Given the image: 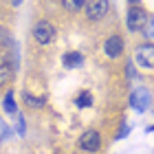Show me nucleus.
I'll list each match as a JSON object with an SVG mask.
<instances>
[{"label": "nucleus", "instance_id": "obj_1", "mask_svg": "<svg viewBox=\"0 0 154 154\" xmlns=\"http://www.w3.org/2000/svg\"><path fill=\"white\" fill-rule=\"evenodd\" d=\"M150 106H152V93H150L148 88L139 86V88H134V90L130 93V108L134 110L137 115L148 112Z\"/></svg>", "mask_w": 154, "mask_h": 154}, {"label": "nucleus", "instance_id": "obj_2", "mask_svg": "<svg viewBox=\"0 0 154 154\" xmlns=\"http://www.w3.org/2000/svg\"><path fill=\"white\" fill-rule=\"evenodd\" d=\"M148 11L143 9V7H139V5H132L130 9H128V16H125V26H128V31L132 33H137V31H143V26L145 22H148Z\"/></svg>", "mask_w": 154, "mask_h": 154}, {"label": "nucleus", "instance_id": "obj_3", "mask_svg": "<svg viewBox=\"0 0 154 154\" xmlns=\"http://www.w3.org/2000/svg\"><path fill=\"white\" fill-rule=\"evenodd\" d=\"M33 38H35L38 44H53L55 38H57V31H55V26L48 20H40L33 26Z\"/></svg>", "mask_w": 154, "mask_h": 154}, {"label": "nucleus", "instance_id": "obj_4", "mask_svg": "<svg viewBox=\"0 0 154 154\" xmlns=\"http://www.w3.org/2000/svg\"><path fill=\"white\" fill-rule=\"evenodd\" d=\"M134 60H137V64L143 66V68H154V44L152 42L139 44L134 48Z\"/></svg>", "mask_w": 154, "mask_h": 154}, {"label": "nucleus", "instance_id": "obj_5", "mask_svg": "<svg viewBox=\"0 0 154 154\" xmlns=\"http://www.w3.org/2000/svg\"><path fill=\"white\" fill-rule=\"evenodd\" d=\"M79 148L84 152H90V154H95V152H99L101 150V134L97 130H86L84 134L79 137Z\"/></svg>", "mask_w": 154, "mask_h": 154}, {"label": "nucleus", "instance_id": "obj_6", "mask_svg": "<svg viewBox=\"0 0 154 154\" xmlns=\"http://www.w3.org/2000/svg\"><path fill=\"white\" fill-rule=\"evenodd\" d=\"M108 9H110V0H90V2H86V18L90 22H97V20L106 18Z\"/></svg>", "mask_w": 154, "mask_h": 154}, {"label": "nucleus", "instance_id": "obj_7", "mask_svg": "<svg viewBox=\"0 0 154 154\" xmlns=\"http://www.w3.org/2000/svg\"><path fill=\"white\" fill-rule=\"evenodd\" d=\"M103 53H106L108 60H117L123 53V38L121 35H110L106 40V44H103Z\"/></svg>", "mask_w": 154, "mask_h": 154}, {"label": "nucleus", "instance_id": "obj_8", "mask_svg": "<svg viewBox=\"0 0 154 154\" xmlns=\"http://www.w3.org/2000/svg\"><path fill=\"white\" fill-rule=\"evenodd\" d=\"M62 64H64V68H79L84 66V55L79 51H68L62 55Z\"/></svg>", "mask_w": 154, "mask_h": 154}, {"label": "nucleus", "instance_id": "obj_9", "mask_svg": "<svg viewBox=\"0 0 154 154\" xmlns=\"http://www.w3.org/2000/svg\"><path fill=\"white\" fill-rule=\"evenodd\" d=\"M2 110L7 115H18V106H16V99H13V90H9V93L5 95L2 99Z\"/></svg>", "mask_w": 154, "mask_h": 154}, {"label": "nucleus", "instance_id": "obj_10", "mask_svg": "<svg viewBox=\"0 0 154 154\" xmlns=\"http://www.w3.org/2000/svg\"><path fill=\"white\" fill-rule=\"evenodd\" d=\"M75 106L77 108H90V106H93V95H90V90H82V93L77 95Z\"/></svg>", "mask_w": 154, "mask_h": 154}, {"label": "nucleus", "instance_id": "obj_11", "mask_svg": "<svg viewBox=\"0 0 154 154\" xmlns=\"http://www.w3.org/2000/svg\"><path fill=\"white\" fill-rule=\"evenodd\" d=\"M24 101H26V106H31V108H42L46 103V97L42 95V97H35V95H31V93H26L24 95Z\"/></svg>", "mask_w": 154, "mask_h": 154}, {"label": "nucleus", "instance_id": "obj_12", "mask_svg": "<svg viewBox=\"0 0 154 154\" xmlns=\"http://www.w3.org/2000/svg\"><path fill=\"white\" fill-rule=\"evenodd\" d=\"M11 132H13V130H11V125H7V121H5L2 117H0V145H2L7 139L11 137Z\"/></svg>", "mask_w": 154, "mask_h": 154}, {"label": "nucleus", "instance_id": "obj_13", "mask_svg": "<svg viewBox=\"0 0 154 154\" xmlns=\"http://www.w3.org/2000/svg\"><path fill=\"white\" fill-rule=\"evenodd\" d=\"M143 38H148L150 42L154 40V18H148V22L143 26Z\"/></svg>", "mask_w": 154, "mask_h": 154}, {"label": "nucleus", "instance_id": "obj_14", "mask_svg": "<svg viewBox=\"0 0 154 154\" xmlns=\"http://www.w3.org/2000/svg\"><path fill=\"white\" fill-rule=\"evenodd\" d=\"M64 5H66V9L77 11V9H82V7L86 5V0H64Z\"/></svg>", "mask_w": 154, "mask_h": 154}, {"label": "nucleus", "instance_id": "obj_15", "mask_svg": "<svg viewBox=\"0 0 154 154\" xmlns=\"http://www.w3.org/2000/svg\"><path fill=\"white\" fill-rule=\"evenodd\" d=\"M16 132L20 137H24L26 134V123H24V117L22 115H18V121H16Z\"/></svg>", "mask_w": 154, "mask_h": 154}, {"label": "nucleus", "instance_id": "obj_16", "mask_svg": "<svg viewBox=\"0 0 154 154\" xmlns=\"http://www.w3.org/2000/svg\"><path fill=\"white\" fill-rule=\"evenodd\" d=\"M128 132H130V125H128V123H125V121H123V123H121V128H119V130H117V134H115V139H117V141H119V139H123V137H128Z\"/></svg>", "mask_w": 154, "mask_h": 154}, {"label": "nucleus", "instance_id": "obj_17", "mask_svg": "<svg viewBox=\"0 0 154 154\" xmlns=\"http://www.w3.org/2000/svg\"><path fill=\"white\" fill-rule=\"evenodd\" d=\"M7 42H9V31L0 26V44H7Z\"/></svg>", "mask_w": 154, "mask_h": 154}, {"label": "nucleus", "instance_id": "obj_18", "mask_svg": "<svg viewBox=\"0 0 154 154\" xmlns=\"http://www.w3.org/2000/svg\"><path fill=\"white\" fill-rule=\"evenodd\" d=\"M9 75H11V73H9V66H5V68H2V71H0V84H2V82H7V79H9Z\"/></svg>", "mask_w": 154, "mask_h": 154}, {"label": "nucleus", "instance_id": "obj_19", "mask_svg": "<svg viewBox=\"0 0 154 154\" xmlns=\"http://www.w3.org/2000/svg\"><path fill=\"white\" fill-rule=\"evenodd\" d=\"M145 132H148V134H152V132H154V125H148V128H145Z\"/></svg>", "mask_w": 154, "mask_h": 154}, {"label": "nucleus", "instance_id": "obj_20", "mask_svg": "<svg viewBox=\"0 0 154 154\" xmlns=\"http://www.w3.org/2000/svg\"><path fill=\"white\" fill-rule=\"evenodd\" d=\"M13 5H16V7H20V5H22V0H13Z\"/></svg>", "mask_w": 154, "mask_h": 154}, {"label": "nucleus", "instance_id": "obj_21", "mask_svg": "<svg viewBox=\"0 0 154 154\" xmlns=\"http://www.w3.org/2000/svg\"><path fill=\"white\" fill-rule=\"evenodd\" d=\"M128 2H132V5H137V2H141V0H128Z\"/></svg>", "mask_w": 154, "mask_h": 154}]
</instances>
